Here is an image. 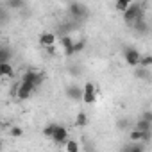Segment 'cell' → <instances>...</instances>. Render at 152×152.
<instances>
[{"mask_svg":"<svg viewBox=\"0 0 152 152\" xmlns=\"http://www.w3.org/2000/svg\"><path fill=\"white\" fill-rule=\"evenodd\" d=\"M140 18H145V7H143V4L141 2H131L129 7L124 13V20L127 23H132L134 20H140Z\"/></svg>","mask_w":152,"mask_h":152,"instance_id":"6da1fadb","label":"cell"},{"mask_svg":"<svg viewBox=\"0 0 152 152\" xmlns=\"http://www.w3.org/2000/svg\"><path fill=\"white\" fill-rule=\"evenodd\" d=\"M124 59H125V63L129 64V66H140V59H141V54H140V50L138 48H134V47H125L124 48Z\"/></svg>","mask_w":152,"mask_h":152,"instance_id":"7a4b0ae2","label":"cell"},{"mask_svg":"<svg viewBox=\"0 0 152 152\" xmlns=\"http://www.w3.org/2000/svg\"><path fill=\"white\" fill-rule=\"evenodd\" d=\"M68 15L72 18H77V20L84 18L88 15V7H86V4H81V2H72L68 6Z\"/></svg>","mask_w":152,"mask_h":152,"instance_id":"3957f363","label":"cell"},{"mask_svg":"<svg viewBox=\"0 0 152 152\" xmlns=\"http://www.w3.org/2000/svg\"><path fill=\"white\" fill-rule=\"evenodd\" d=\"M83 102L86 104H95L97 102V88L93 83H86L83 86Z\"/></svg>","mask_w":152,"mask_h":152,"instance_id":"277c9868","label":"cell"},{"mask_svg":"<svg viewBox=\"0 0 152 152\" xmlns=\"http://www.w3.org/2000/svg\"><path fill=\"white\" fill-rule=\"evenodd\" d=\"M22 83H27V84H32V86H39L41 84V73L38 70H27L23 73V77H22Z\"/></svg>","mask_w":152,"mask_h":152,"instance_id":"5b68a950","label":"cell"},{"mask_svg":"<svg viewBox=\"0 0 152 152\" xmlns=\"http://www.w3.org/2000/svg\"><path fill=\"white\" fill-rule=\"evenodd\" d=\"M64 93H66V97H68L70 100H73V102H81V100H83V88H81L79 84H68L66 90H64Z\"/></svg>","mask_w":152,"mask_h":152,"instance_id":"8992f818","label":"cell"},{"mask_svg":"<svg viewBox=\"0 0 152 152\" xmlns=\"http://www.w3.org/2000/svg\"><path fill=\"white\" fill-rule=\"evenodd\" d=\"M34 90H36V86L27 84V83H20V84H18V90H16V97H18L20 100H27V99L34 93Z\"/></svg>","mask_w":152,"mask_h":152,"instance_id":"52a82bcc","label":"cell"},{"mask_svg":"<svg viewBox=\"0 0 152 152\" xmlns=\"http://www.w3.org/2000/svg\"><path fill=\"white\" fill-rule=\"evenodd\" d=\"M39 45L43 47V48H47V50H50V48H54V45H56V34L54 32H41L39 34Z\"/></svg>","mask_w":152,"mask_h":152,"instance_id":"ba28073f","label":"cell"},{"mask_svg":"<svg viewBox=\"0 0 152 152\" xmlns=\"http://www.w3.org/2000/svg\"><path fill=\"white\" fill-rule=\"evenodd\" d=\"M54 143H64L66 140H68V129L64 127V125H59L57 124V127H56V131H54V134H52V138H50Z\"/></svg>","mask_w":152,"mask_h":152,"instance_id":"9c48e42d","label":"cell"},{"mask_svg":"<svg viewBox=\"0 0 152 152\" xmlns=\"http://www.w3.org/2000/svg\"><path fill=\"white\" fill-rule=\"evenodd\" d=\"M13 75H15V66L11 63L0 64V77H13Z\"/></svg>","mask_w":152,"mask_h":152,"instance_id":"30bf717a","label":"cell"},{"mask_svg":"<svg viewBox=\"0 0 152 152\" xmlns=\"http://www.w3.org/2000/svg\"><path fill=\"white\" fill-rule=\"evenodd\" d=\"M61 45H63L64 54H66L68 57L73 56V50H72V47H73V39H72L70 36H63V38H61Z\"/></svg>","mask_w":152,"mask_h":152,"instance_id":"8fae6325","label":"cell"},{"mask_svg":"<svg viewBox=\"0 0 152 152\" xmlns=\"http://www.w3.org/2000/svg\"><path fill=\"white\" fill-rule=\"evenodd\" d=\"M11 57H13V50L9 47H2V45H0V64H2V63H9Z\"/></svg>","mask_w":152,"mask_h":152,"instance_id":"7c38bea8","label":"cell"},{"mask_svg":"<svg viewBox=\"0 0 152 152\" xmlns=\"http://www.w3.org/2000/svg\"><path fill=\"white\" fill-rule=\"evenodd\" d=\"M132 25H134V29H136L138 32H141V34H145V32L148 31V22H147L145 18H140V20H134V22H132Z\"/></svg>","mask_w":152,"mask_h":152,"instance_id":"4fadbf2b","label":"cell"},{"mask_svg":"<svg viewBox=\"0 0 152 152\" xmlns=\"http://www.w3.org/2000/svg\"><path fill=\"white\" fill-rule=\"evenodd\" d=\"M134 129H136V131H140V132H150V131H152V124H150V122H145V120H141V118H140V120L136 122Z\"/></svg>","mask_w":152,"mask_h":152,"instance_id":"5bb4252c","label":"cell"},{"mask_svg":"<svg viewBox=\"0 0 152 152\" xmlns=\"http://www.w3.org/2000/svg\"><path fill=\"white\" fill-rule=\"evenodd\" d=\"M122 152H145V145L143 143H131Z\"/></svg>","mask_w":152,"mask_h":152,"instance_id":"9a60e30c","label":"cell"},{"mask_svg":"<svg viewBox=\"0 0 152 152\" xmlns=\"http://www.w3.org/2000/svg\"><path fill=\"white\" fill-rule=\"evenodd\" d=\"M64 148H66V152H79V143L75 141V140H66L64 141Z\"/></svg>","mask_w":152,"mask_h":152,"instance_id":"2e32d148","label":"cell"},{"mask_svg":"<svg viewBox=\"0 0 152 152\" xmlns=\"http://www.w3.org/2000/svg\"><path fill=\"white\" fill-rule=\"evenodd\" d=\"M75 125H77V127H84V125H88V115H86L84 111H81L77 116H75Z\"/></svg>","mask_w":152,"mask_h":152,"instance_id":"e0dca14e","label":"cell"},{"mask_svg":"<svg viewBox=\"0 0 152 152\" xmlns=\"http://www.w3.org/2000/svg\"><path fill=\"white\" fill-rule=\"evenodd\" d=\"M25 4L22 2V0H9V2H6L4 4V7L6 9H22Z\"/></svg>","mask_w":152,"mask_h":152,"instance_id":"ac0fdd59","label":"cell"},{"mask_svg":"<svg viewBox=\"0 0 152 152\" xmlns=\"http://www.w3.org/2000/svg\"><path fill=\"white\" fill-rule=\"evenodd\" d=\"M129 4H131L129 0H116L115 7H116V11H118V13H122V15H124V13H125V9L129 7Z\"/></svg>","mask_w":152,"mask_h":152,"instance_id":"d6986e66","label":"cell"},{"mask_svg":"<svg viewBox=\"0 0 152 152\" xmlns=\"http://www.w3.org/2000/svg\"><path fill=\"white\" fill-rule=\"evenodd\" d=\"M140 66L141 68H145V70H148L150 66H152V56H141V59H140Z\"/></svg>","mask_w":152,"mask_h":152,"instance_id":"ffe728a7","label":"cell"},{"mask_svg":"<svg viewBox=\"0 0 152 152\" xmlns=\"http://www.w3.org/2000/svg\"><path fill=\"white\" fill-rule=\"evenodd\" d=\"M84 47H86V41H84V39H77V41H73L72 50H73V54H77V52H83Z\"/></svg>","mask_w":152,"mask_h":152,"instance_id":"44dd1931","label":"cell"},{"mask_svg":"<svg viewBox=\"0 0 152 152\" xmlns=\"http://www.w3.org/2000/svg\"><path fill=\"white\" fill-rule=\"evenodd\" d=\"M134 77H138V79H148V70H145V68H141V66H136Z\"/></svg>","mask_w":152,"mask_h":152,"instance_id":"7402d4cb","label":"cell"},{"mask_svg":"<svg viewBox=\"0 0 152 152\" xmlns=\"http://www.w3.org/2000/svg\"><path fill=\"white\" fill-rule=\"evenodd\" d=\"M56 127H57V124H47V125L43 127V134H45L47 138H52V134H54Z\"/></svg>","mask_w":152,"mask_h":152,"instance_id":"603a6c76","label":"cell"},{"mask_svg":"<svg viewBox=\"0 0 152 152\" xmlns=\"http://www.w3.org/2000/svg\"><path fill=\"white\" fill-rule=\"evenodd\" d=\"M9 134H11L13 138H22V136H23V129L15 125V127H11V129H9Z\"/></svg>","mask_w":152,"mask_h":152,"instance_id":"cb8c5ba5","label":"cell"},{"mask_svg":"<svg viewBox=\"0 0 152 152\" xmlns=\"http://www.w3.org/2000/svg\"><path fill=\"white\" fill-rule=\"evenodd\" d=\"M141 120H145V122H150V124H152V113H150V111H143Z\"/></svg>","mask_w":152,"mask_h":152,"instance_id":"d4e9b609","label":"cell"},{"mask_svg":"<svg viewBox=\"0 0 152 152\" xmlns=\"http://www.w3.org/2000/svg\"><path fill=\"white\" fill-rule=\"evenodd\" d=\"M0 150H2V143H0Z\"/></svg>","mask_w":152,"mask_h":152,"instance_id":"484cf974","label":"cell"},{"mask_svg":"<svg viewBox=\"0 0 152 152\" xmlns=\"http://www.w3.org/2000/svg\"><path fill=\"white\" fill-rule=\"evenodd\" d=\"M0 34H2V31H0Z\"/></svg>","mask_w":152,"mask_h":152,"instance_id":"4316f807","label":"cell"}]
</instances>
